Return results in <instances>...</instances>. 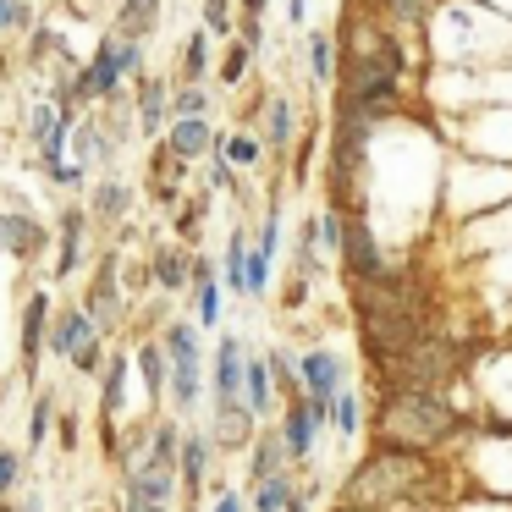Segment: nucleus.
<instances>
[{"label":"nucleus","mask_w":512,"mask_h":512,"mask_svg":"<svg viewBox=\"0 0 512 512\" xmlns=\"http://www.w3.org/2000/svg\"><path fill=\"white\" fill-rule=\"evenodd\" d=\"M171 485H177V463H166V457H155V452H149V463L133 468V490L149 501H166Z\"/></svg>","instance_id":"10"},{"label":"nucleus","mask_w":512,"mask_h":512,"mask_svg":"<svg viewBox=\"0 0 512 512\" xmlns=\"http://www.w3.org/2000/svg\"><path fill=\"white\" fill-rule=\"evenodd\" d=\"M34 133H39L45 160H56L61 155V116H56V105H39V111H34Z\"/></svg>","instance_id":"26"},{"label":"nucleus","mask_w":512,"mask_h":512,"mask_svg":"<svg viewBox=\"0 0 512 512\" xmlns=\"http://www.w3.org/2000/svg\"><path fill=\"white\" fill-rule=\"evenodd\" d=\"M138 369H144V386L155 391H166V380H171V358H166V347H144V353H138Z\"/></svg>","instance_id":"25"},{"label":"nucleus","mask_w":512,"mask_h":512,"mask_svg":"<svg viewBox=\"0 0 512 512\" xmlns=\"http://www.w3.org/2000/svg\"><path fill=\"white\" fill-rule=\"evenodd\" d=\"M204 72H210V34H193L188 45H182V78L199 83Z\"/></svg>","instance_id":"27"},{"label":"nucleus","mask_w":512,"mask_h":512,"mask_svg":"<svg viewBox=\"0 0 512 512\" xmlns=\"http://www.w3.org/2000/svg\"><path fill=\"white\" fill-rule=\"evenodd\" d=\"M122 380H127V364H111V375H105V413L122 408Z\"/></svg>","instance_id":"39"},{"label":"nucleus","mask_w":512,"mask_h":512,"mask_svg":"<svg viewBox=\"0 0 512 512\" xmlns=\"http://www.w3.org/2000/svg\"><path fill=\"white\" fill-rule=\"evenodd\" d=\"M0 248H12V254H39L45 248V232H39L34 221H23V215H0Z\"/></svg>","instance_id":"14"},{"label":"nucleus","mask_w":512,"mask_h":512,"mask_svg":"<svg viewBox=\"0 0 512 512\" xmlns=\"http://www.w3.org/2000/svg\"><path fill=\"white\" fill-rule=\"evenodd\" d=\"M287 23H309V0H287Z\"/></svg>","instance_id":"48"},{"label":"nucleus","mask_w":512,"mask_h":512,"mask_svg":"<svg viewBox=\"0 0 512 512\" xmlns=\"http://www.w3.org/2000/svg\"><path fill=\"white\" fill-rule=\"evenodd\" d=\"M188 276H193V265L177 254V248H160V254H155V281H160V287L182 292V287H188Z\"/></svg>","instance_id":"22"},{"label":"nucleus","mask_w":512,"mask_h":512,"mask_svg":"<svg viewBox=\"0 0 512 512\" xmlns=\"http://www.w3.org/2000/svg\"><path fill=\"white\" fill-rule=\"evenodd\" d=\"M331 419H336V430H342V435H358V424H364V402L342 386V391H336V402H331Z\"/></svg>","instance_id":"28"},{"label":"nucleus","mask_w":512,"mask_h":512,"mask_svg":"<svg viewBox=\"0 0 512 512\" xmlns=\"http://www.w3.org/2000/svg\"><path fill=\"white\" fill-rule=\"evenodd\" d=\"M292 501H298V490H292V479H287V474H270V479H259L254 512H287Z\"/></svg>","instance_id":"17"},{"label":"nucleus","mask_w":512,"mask_h":512,"mask_svg":"<svg viewBox=\"0 0 512 512\" xmlns=\"http://www.w3.org/2000/svg\"><path fill=\"white\" fill-rule=\"evenodd\" d=\"M45 314H50V303H45V298H28V320H23V353H28V358L39 353V331H45Z\"/></svg>","instance_id":"31"},{"label":"nucleus","mask_w":512,"mask_h":512,"mask_svg":"<svg viewBox=\"0 0 512 512\" xmlns=\"http://www.w3.org/2000/svg\"><path fill=\"white\" fill-rule=\"evenodd\" d=\"M210 182H215V188H221V193H232L237 188V177H232V160H210Z\"/></svg>","instance_id":"41"},{"label":"nucleus","mask_w":512,"mask_h":512,"mask_svg":"<svg viewBox=\"0 0 512 512\" xmlns=\"http://www.w3.org/2000/svg\"><path fill=\"white\" fill-rule=\"evenodd\" d=\"M342 265H347V281H364V276H380V270H386V254H380V243H375V226H369V215H347Z\"/></svg>","instance_id":"5"},{"label":"nucleus","mask_w":512,"mask_h":512,"mask_svg":"<svg viewBox=\"0 0 512 512\" xmlns=\"http://www.w3.org/2000/svg\"><path fill=\"white\" fill-rule=\"evenodd\" d=\"M193 276H199V325H215L221 320V281L210 276V265H193Z\"/></svg>","instance_id":"24"},{"label":"nucleus","mask_w":512,"mask_h":512,"mask_svg":"<svg viewBox=\"0 0 512 512\" xmlns=\"http://www.w3.org/2000/svg\"><path fill=\"white\" fill-rule=\"evenodd\" d=\"M166 149L177 160H204L215 149V133H210V122L204 116H177L171 122V138H166Z\"/></svg>","instance_id":"8"},{"label":"nucleus","mask_w":512,"mask_h":512,"mask_svg":"<svg viewBox=\"0 0 512 512\" xmlns=\"http://www.w3.org/2000/svg\"><path fill=\"white\" fill-rule=\"evenodd\" d=\"M100 210L105 215H122L127 210V188H116V182H111V188H100Z\"/></svg>","instance_id":"42"},{"label":"nucleus","mask_w":512,"mask_h":512,"mask_svg":"<svg viewBox=\"0 0 512 512\" xmlns=\"http://www.w3.org/2000/svg\"><path fill=\"white\" fill-rule=\"evenodd\" d=\"M116 28H122L127 39H149V34L160 28V0H122Z\"/></svg>","instance_id":"12"},{"label":"nucleus","mask_w":512,"mask_h":512,"mask_svg":"<svg viewBox=\"0 0 512 512\" xmlns=\"http://www.w3.org/2000/svg\"><path fill=\"white\" fill-rule=\"evenodd\" d=\"M83 336H94V331H89V314L72 309V314H61V320H56V331H50V347H56V353H72Z\"/></svg>","instance_id":"23"},{"label":"nucleus","mask_w":512,"mask_h":512,"mask_svg":"<svg viewBox=\"0 0 512 512\" xmlns=\"http://www.w3.org/2000/svg\"><path fill=\"white\" fill-rule=\"evenodd\" d=\"M171 111H177V116H204V111H210V94H204L199 83H188V89H177Z\"/></svg>","instance_id":"36"},{"label":"nucleus","mask_w":512,"mask_h":512,"mask_svg":"<svg viewBox=\"0 0 512 512\" xmlns=\"http://www.w3.org/2000/svg\"><path fill=\"white\" fill-rule=\"evenodd\" d=\"M270 259H276V254H265V248H248V281H243V292H254V298H259V292L270 287Z\"/></svg>","instance_id":"32"},{"label":"nucleus","mask_w":512,"mask_h":512,"mask_svg":"<svg viewBox=\"0 0 512 512\" xmlns=\"http://www.w3.org/2000/svg\"><path fill=\"white\" fill-rule=\"evenodd\" d=\"M336 67H342V50H336V39L325 34V28H314V34H309V78H314V83H331Z\"/></svg>","instance_id":"15"},{"label":"nucleus","mask_w":512,"mask_h":512,"mask_svg":"<svg viewBox=\"0 0 512 512\" xmlns=\"http://www.w3.org/2000/svg\"><path fill=\"white\" fill-rule=\"evenodd\" d=\"M243 386H248V408L265 413V408H270V386H276L265 358H248V364H243Z\"/></svg>","instance_id":"19"},{"label":"nucleus","mask_w":512,"mask_h":512,"mask_svg":"<svg viewBox=\"0 0 512 512\" xmlns=\"http://www.w3.org/2000/svg\"><path fill=\"white\" fill-rule=\"evenodd\" d=\"M171 391H177L182 408L199 402V364H171Z\"/></svg>","instance_id":"30"},{"label":"nucleus","mask_w":512,"mask_h":512,"mask_svg":"<svg viewBox=\"0 0 512 512\" xmlns=\"http://www.w3.org/2000/svg\"><path fill=\"white\" fill-rule=\"evenodd\" d=\"M298 380H303V391H309L314 402H336V391H342V358L331 353V347H314V353H303V364H298Z\"/></svg>","instance_id":"7"},{"label":"nucleus","mask_w":512,"mask_h":512,"mask_svg":"<svg viewBox=\"0 0 512 512\" xmlns=\"http://www.w3.org/2000/svg\"><path fill=\"white\" fill-rule=\"evenodd\" d=\"M243 281H248V237L232 232V243H226V287L243 292Z\"/></svg>","instance_id":"29"},{"label":"nucleus","mask_w":512,"mask_h":512,"mask_svg":"<svg viewBox=\"0 0 512 512\" xmlns=\"http://www.w3.org/2000/svg\"><path fill=\"white\" fill-rule=\"evenodd\" d=\"M78 232H83V215L72 210V215H67V254H61V276H67V270L78 265Z\"/></svg>","instance_id":"38"},{"label":"nucleus","mask_w":512,"mask_h":512,"mask_svg":"<svg viewBox=\"0 0 512 512\" xmlns=\"http://www.w3.org/2000/svg\"><path fill=\"white\" fill-rule=\"evenodd\" d=\"M259 155H265V149H259V138H248V133L226 138V160H232V166H259Z\"/></svg>","instance_id":"34"},{"label":"nucleus","mask_w":512,"mask_h":512,"mask_svg":"<svg viewBox=\"0 0 512 512\" xmlns=\"http://www.w3.org/2000/svg\"><path fill=\"white\" fill-rule=\"evenodd\" d=\"M248 413H254V408H243L237 397H215V441H221V446H243L248 441Z\"/></svg>","instance_id":"11"},{"label":"nucleus","mask_w":512,"mask_h":512,"mask_svg":"<svg viewBox=\"0 0 512 512\" xmlns=\"http://www.w3.org/2000/svg\"><path fill=\"white\" fill-rule=\"evenodd\" d=\"M215 512H243V501H237V496H221V501H215Z\"/></svg>","instance_id":"49"},{"label":"nucleus","mask_w":512,"mask_h":512,"mask_svg":"<svg viewBox=\"0 0 512 512\" xmlns=\"http://www.w3.org/2000/svg\"><path fill=\"white\" fill-rule=\"evenodd\" d=\"M182 479H188V490H199V479H204V468H210V441H204V435H188V441H182Z\"/></svg>","instance_id":"21"},{"label":"nucleus","mask_w":512,"mask_h":512,"mask_svg":"<svg viewBox=\"0 0 512 512\" xmlns=\"http://www.w3.org/2000/svg\"><path fill=\"white\" fill-rule=\"evenodd\" d=\"M160 347H166V358H171V364H199V331H193V325H166V342H160Z\"/></svg>","instance_id":"18"},{"label":"nucleus","mask_w":512,"mask_h":512,"mask_svg":"<svg viewBox=\"0 0 512 512\" xmlns=\"http://www.w3.org/2000/svg\"><path fill=\"white\" fill-rule=\"evenodd\" d=\"M23 23V0H0V34H12Z\"/></svg>","instance_id":"43"},{"label":"nucleus","mask_w":512,"mask_h":512,"mask_svg":"<svg viewBox=\"0 0 512 512\" xmlns=\"http://www.w3.org/2000/svg\"><path fill=\"white\" fill-rule=\"evenodd\" d=\"M45 424H50V397L34 408V441H45Z\"/></svg>","instance_id":"47"},{"label":"nucleus","mask_w":512,"mask_h":512,"mask_svg":"<svg viewBox=\"0 0 512 512\" xmlns=\"http://www.w3.org/2000/svg\"><path fill=\"white\" fill-rule=\"evenodd\" d=\"M452 424H457V413L446 408L435 391H386V408H380V446L424 452V446L446 441Z\"/></svg>","instance_id":"2"},{"label":"nucleus","mask_w":512,"mask_h":512,"mask_svg":"<svg viewBox=\"0 0 512 512\" xmlns=\"http://www.w3.org/2000/svg\"><path fill=\"white\" fill-rule=\"evenodd\" d=\"M72 358H78L83 375H89V369H100V342H94V336H83V342L72 347Z\"/></svg>","instance_id":"40"},{"label":"nucleus","mask_w":512,"mask_h":512,"mask_svg":"<svg viewBox=\"0 0 512 512\" xmlns=\"http://www.w3.org/2000/svg\"><path fill=\"white\" fill-rule=\"evenodd\" d=\"M122 512H166V507H160V501H149V496H138V490H127Z\"/></svg>","instance_id":"45"},{"label":"nucleus","mask_w":512,"mask_h":512,"mask_svg":"<svg viewBox=\"0 0 512 512\" xmlns=\"http://www.w3.org/2000/svg\"><path fill=\"white\" fill-rule=\"evenodd\" d=\"M232 0H204V34H232Z\"/></svg>","instance_id":"35"},{"label":"nucleus","mask_w":512,"mask_h":512,"mask_svg":"<svg viewBox=\"0 0 512 512\" xmlns=\"http://www.w3.org/2000/svg\"><path fill=\"white\" fill-rule=\"evenodd\" d=\"M287 463H292L287 441H281V435H265V441L254 446V485H259V479H270V474H281Z\"/></svg>","instance_id":"20"},{"label":"nucleus","mask_w":512,"mask_h":512,"mask_svg":"<svg viewBox=\"0 0 512 512\" xmlns=\"http://www.w3.org/2000/svg\"><path fill=\"white\" fill-rule=\"evenodd\" d=\"M402 72H408V50L397 39H386L369 56H342V67H336V100L358 105V111H369L380 122L402 100Z\"/></svg>","instance_id":"1"},{"label":"nucleus","mask_w":512,"mask_h":512,"mask_svg":"<svg viewBox=\"0 0 512 512\" xmlns=\"http://www.w3.org/2000/svg\"><path fill=\"white\" fill-rule=\"evenodd\" d=\"M166 111H171L166 83L144 78V83H138V122H144V133H160V127H166Z\"/></svg>","instance_id":"13"},{"label":"nucleus","mask_w":512,"mask_h":512,"mask_svg":"<svg viewBox=\"0 0 512 512\" xmlns=\"http://www.w3.org/2000/svg\"><path fill=\"white\" fill-rule=\"evenodd\" d=\"M248 61H254V50L237 39V45L226 50V61H221V83H243V78H248Z\"/></svg>","instance_id":"33"},{"label":"nucleus","mask_w":512,"mask_h":512,"mask_svg":"<svg viewBox=\"0 0 512 512\" xmlns=\"http://www.w3.org/2000/svg\"><path fill=\"white\" fill-rule=\"evenodd\" d=\"M243 45H248V50L265 45V28H259V17H248V12H243Z\"/></svg>","instance_id":"44"},{"label":"nucleus","mask_w":512,"mask_h":512,"mask_svg":"<svg viewBox=\"0 0 512 512\" xmlns=\"http://www.w3.org/2000/svg\"><path fill=\"white\" fill-rule=\"evenodd\" d=\"M424 463L419 452H397V446H386L380 457H369L364 468L353 474V485H347V501H358V507H397L402 501H413V485H419Z\"/></svg>","instance_id":"3"},{"label":"nucleus","mask_w":512,"mask_h":512,"mask_svg":"<svg viewBox=\"0 0 512 512\" xmlns=\"http://www.w3.org/2000/svg\"><path fill=\"white\" fill-rule=\"evenodd\" d=\"M72 144H78V166H94V160H105V138L94 133V127H78V133H72Z\"/></svg>","instance_id":"37"},{"label":"nucleus","mask_w":512,"mask_h":512,"mask_svg":"<svg viewBox=\"0 0 512 512\" xmlns=\"http://www.w3.org/2000/svg\"><path fill=\"white\" fill-rule=\"evenodd\" d=\"M243 342L237 336H221V347H215V397H237L243 391Z\"/></svg>","instance_id":"9"},{"label":"nucleus","mask_w":512,"mask_h":512,"mask_svg":"<svg viewBox=\"0 0 512 512\" xmlns=\"http://www.w3.org/2000/svg\"><path fill=\"white\" fill-rule=\"evenodd\" d=\"M12 479H17V457H12V452H0V490L12 485Z\"/></svg>","instance_id":"46"},{"label":"nucleus","mask_w":512,"mask_h":512,"mask_svg":"<svg viewBox=\"0 0 512 512\" xmlns=\"http://www.w3.org/2000/svg\"><path fill=\"white\" fill-rule=\"evenodd\" d=\"M144 72V39H127L122 28H111V34L100 39V50H94V61L78 72V100H94V94H116L122 89V78H138Z\"/></svg>","instance_id":"4"},{"label":"nucleus","mask_w":512,"mask_h":512,"mask_svg":"<svg viewBox=\"0 0 512 512\" xmlns=\"http://www.w3.org/2000/svg\"><path fill=\"white\" fill-rule=\"evenodd\" d=\"M292 133H298V111H292V100H265V144L287 149Z\"/></svg>","instance_id":"16"},{"label":"nucleus","mask_w":512,"mask_h":512,"mask_svg":"<svg viewBox=\"0 0 512 512\" xmlns=\"http://www.w3.org/2000/svg\"><path fill=\"white\" fill-rule=\"evenodd\" d=\"M331 424V402H292L287 419H281V441H287V457L292 463H303V457L314 452V435Z\"/></svg>","instance_id":"6"}]
</instances>
